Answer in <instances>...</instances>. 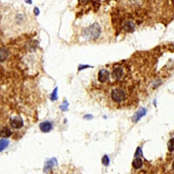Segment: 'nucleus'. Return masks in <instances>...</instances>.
I'll use <instances>...</instances> for the list:
<instances>
[{"label": "nucleus", "instance_id": "f257e3e1", "mask_svg": "<svg viewBox=\"0 0 174 174\" xmlns=\"http://www.w3.org/2000/svg\"><path fill=\"white\" fill-rule=\"evenodd\" d=\"M100 33H101V28L99 24H93L84 32V36L85 39H96L99 37Z\"/></svg>", "mask_w": 174, "mask_h": 174}, {"label": "nucleus", "instance_id": "f03ea898", "mask_svg": "<svg viewBox=\"0 0 174 174\" xmlns=\"http://www.w3.org/2000/svg\"><path fill=\"white\" fill-rule=\"evenodd\" d=\"M126 97H127V94H126L125 91L120 87L114 88L111 92V97H112V101H114L116 103L124 102L126 99Z\"/></svg>", "mask_w": 174, "mask_h": 174}, {"label": "nucleus", "instance_id": "7ed1b4c3", "mask_svg": "<svg viewBox=\"0 0 174 174\" xmlns=\"http://www.w3.org/2000/svg\"><path fill=\"white\" fill-rule=\"evenodd\" d=\"M24 125L23 119L20 117H14L11 119V126L14 129H19Z\"/></svg>", "mask_w": 174, "mask_h": 174}, {"label": "nucleus", "instance_id": "20e7f679", "mask_svg": "<svg viewBox=\"0 0 174 174\" xmlns=\"http://www.w3.org/2000/svg\"><path fill=\"white\" fill-rule=\"evenodd\" d=\"M125 76V71L122 67H116L114 68L113 72H112V77L113 79L116 80H120L122 77Z\"/></svg>", "mask_w": 174, "mask_h": 174}, {"label": "nucleus", "instance_id": "39448f33", "mask_svg": "<svg viewBox=\"0 0 174 174\" xmlns=\"http://www.w3.org/2000/svg\"><path fill=\"white\" fill-rule=\"evenodd\" d=\"M109 76H110V72H109L107 70L103 69V70L99 71L97 78H98V81H99V82L105 83V82H106V81L109 79Z\"/></svg>", "mask_w": 174, "mask_h": 174}, {"label": "nucleus", "instance_id": "423d86ee", "mask_svg": "<svg viewBox=\"0 0 174 174\" xmlns=\"http://www.w3.org/2000/svg\"><path fill=\"white\" fill-rule=\"evenodd\" d=\"M39 128L43 132H49L52 129V124L49 121L42 122L39 125Z\"/></svg>", "mask_w": 174, "mask_h": 174}, {"label": "nucleus", "instance_id": "0eeeda50", "mask_svg": "<svg viewBox=\"0 0 174 174\" xmlns=\"http://www.w3.org/2000/svg\"><path fill=\"white\" fill-rule=\"evenodd\" d=\"M58 164V162H57V159L55 158H52V159H49L46 163H45V165H44V172H49L51 169H52V167L54 166V165H56Z\"/></svg>", "mask_w": 174, "mask_h": 174}, {"label": "nucleus", "instance_id": "6e6552de", "mask_svg": "<svg viewBox=\"0 0 174 174\" xmlns=\"http://www.w3.org/2000/svg\"><path fill=\"white\" fill-rule=\"evenodd\" d=\"M146 114V109L145 108H141L139 111H137L135 113V115L132 117V121L133 122H137L142 117H144Z\"/></svg>", "mask_w": 174, "mask_h": 174}, {"label": "nucleus", "instance_id": "1a4fd4ad", "mask_svg": "<svg viewBox=\"0 0 174 174\" xmlns=\"http://www.w3.org/2000/svg\"><path fill=\"white\" fill-rule=\"evenodd\" d=\"M8 57H9V51L6 48H1L0 49V62L6 60Z\"/></svg>", "mask_w": 174, "mask_h": 174}, {"label": "nucleus", "instance_id": "9d476101", "mask_svg": "<svg viewBox=\"0 0 174 174\" xmlns=\"http://www.w3.org/2000/svg\"><path fill=\"white\" fill-rule=\"evenodd\" d=\"M11 135V131L9 128L4 127V128L1 129V131H0V137H9Z\"/></svg>", "mask_w": 174, "mask_h": 174}, {"label": "nucleus", "instance_id": "9b49d317", "mask_svg": "<svg viewBox=\"0 0 174 174\" xmlns=\"http://www.w3.org/2000/svg\"><path fill=\"white\" fill-rule=\"evenodd\" d=\"M143 165V161L140 158H135V159L133 160L132 162V166L135 168V169H139L141 168Z\"/></svg>", "mask_w": 174, "mask_h": 174}, {"label": "nucleus", "instance_id": "f8f14e48", "mask_svg": "<svg viewBox=\"0 0 174 174\" xmlns=\"http://www.w3.org/2000/svg\"><path fill=\"white\" fill-rule=\"evenodd\" d=\"M9 145V141L6 139H0V152L4 151Z\"/></svg>", "mask_w": 174, "mask_h": 174}, {"label": "nucleus", "instance_id": "ddd939ff", "mask_svg": "<svg viewBox=\"0 0 174 174\" xmlns=\"http://www.w3.org/2000/svg\"><path fill=\"white\" fill-rule=\"evenodd\" d=\"M102 164H103L104 165H105V166L109 165V164H110V158H109V157H108L107 155H105V156L102 158Z\"/></svg>", "mask_w": 174, "mask_h": 174}, {"label": "nucleus", "instance_id": "4468645a", "mask_svg": "<svg viewBox=\"0 0 174 174\" xmlns=\"http://www.w3.org/2000/svg\"><path fill=\"white\" fill-rule=\"evenodd\" d=\"M168 149L170 152H173L174 151V137L171 138L168 142Z\"/></svg>", "mask_w": 174, "mask_h": 174}, {"label": "nucleus", "instance_id": "2eb2a0df", "mask_svg": "<svg viewBox=\"0 0 174 174\" xmlns=\"http://www.w3.org/2000/svg\"><path fill=\"white\" fill-rule=\"evenodd\" d=\"M57 92H58V88L56 87V88H55V90H54V92L52 93V96H51V99H52V101H54V100H56V99L58 98Z\"/></svg>", "mask_w": 174, "mask_h": 174}, {"label": "nucleus", "instance_id": "dca6fc26", "mask_svg": "<svg viewBox=\"0 0 174 174\" xmlns=\"http://www.w3.org/2000/svg\"><path fill=\"white\" fill-rule=\"evenodd\" d=\"M139 157H143V153H142L141 148L140 147H137L135 153V158H139Z\"/></svg>", "mask_w": 174, "mask_h": 174}, {"label": "nucleus", "instance_id": "f3484780", "mask_svg": "<svg viewBox=\"0 0 174 174\" xmlns=\"http://www.w3.org/2000/svg\"><path fill=\"white\" fill-rule=\"evenodd\" d=\"M89 67H92V66H90V65H81V66L78 67V71H81L84 68H89Z\"/></svg>", "mask_w": 174, "mask_h": 174}, {"label": "nucleus", "instance_id": "a211bd4d", "mask_svg": "<svg viewBox=\"0 0 174 174\" xmlns=\"http://www.w3.org/2000/svg\"><path fill=\"white\" fill-rule=\"evenodd\" d=\"M34 11H35V14H36V15H39V11L38 10V8H35V9H34Z\"/></svg>", "mask_w": 174, "mask_h": 174}, {"label": "nucleus", "instance_id": "6ab92c4d", "mask_svg": "<svg viewBox=\"0 0 174 174\" xmlns=\"http://www.w3.org/2000/svg\"><path fill=\"white\" fill-rule=\"evenodd\" d=\"M84 118H89V119H91V118H92V116H85L84 117Z\"/></svg>", "mask_w": 174, "mask_h": 174}, {"label": "nucleus", "instance_id": "aec40b11", "mask_svg": "<svg viewBox=\"0 0 174 174\" xmlns=\"http://www.w3.org/2000/svg\"><path fill=\"white\" fill-rule=\"evenodd\" d=\"M173 171H174V161H173Z\"/></svg>", "mask_w": 174, "mask_h": 174}]
</instances>
